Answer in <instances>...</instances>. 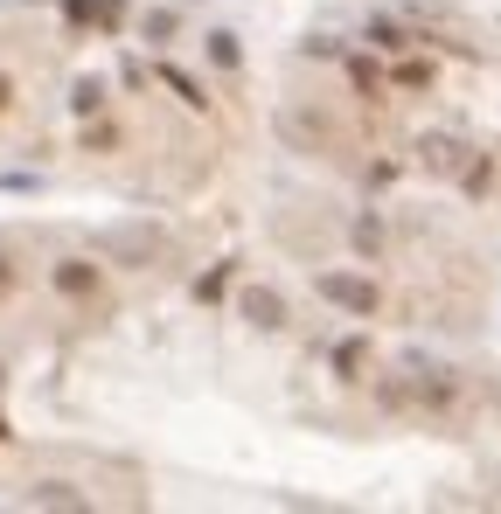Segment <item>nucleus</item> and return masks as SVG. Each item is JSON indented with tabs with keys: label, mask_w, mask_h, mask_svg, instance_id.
I'll return each instance as SVG.
<instances>
[{
	"label": "nucleus",
	"mask_w": 501,
	"mask_h": 514,
	"mask_svg": "<svg viewBox=\"0 0 501 514\" xmlns=\"http://www.w3.org/2000/svg\"><path fill=\"white\" fill-rule=\"evenodd\" d=\"M0 91H7V84H0ZM0 105H7V98H0Z\"/></svg>",
	"instance_id": "nucleus-4"
},
{
	"label": "nucleus",
	"mask_w": 501,
	"mask_h": 514,
	"mask_svg": "<svg viewBox=\"0 0 501 514\" xmlns=\"http://www.w3.org/2000/svg\"><path fill=\"white\" fill-rule=\"evenodd\" d=\"M321 292H328V299H341V306H355V313H369V306H376V292H369L362 278H341V271H328V278H321Z\"/></svg>",
	"instance_id": "nucleus-1"
},
{
	"label": "nucleus",
	"mask_w": 501,
	"mask_h": 514,
	"mask_svg": "<svg viewBox=\"0 0 501 514\" xmlns=\"http://www.w3.org/2000/svg\"><path fill=\"white\" fill-rule=\"evenodd\" d=\"M425 160H432V167H460V146H453V139H425Z\"/></svg>",
	"instance_id": "nucleus-3"
},
{
	"label": "nucleus",
	"mask_w": 501,
	"mask_h": 514,
	"mask_svg": "<svg viewBox=\"0 0 501 514\" xmlns=\"http://www.w3.org/2000/svg\"><path fill=\"white\" fill-rule=\"evenodd\" d=\"M244 313H251L258 327H279V299H272V292H251V299H244Z\"/></svg>",
	"instance_id": "nucleus-2"
}]
</instances>
